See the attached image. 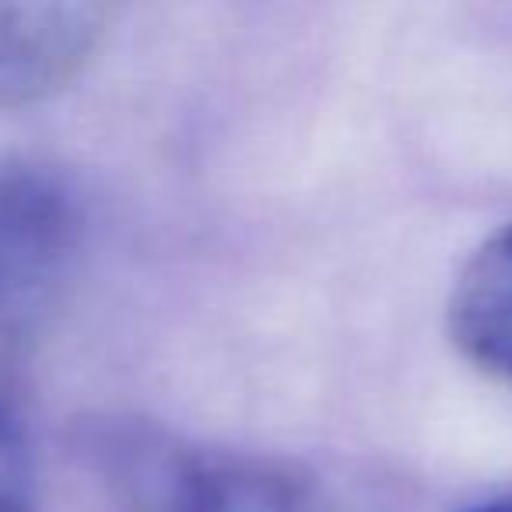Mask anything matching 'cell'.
Listing matches in <instances>:
<instances>
[{"mask_svg":"<svg viewBox=\"0 0 512 512\" xmlns=\"http://www.w3.org/2000/svg\"><path fill=\"white\" fill-rule=\"evenodd\" d=\"M85 453L123 512H348L309 470L144 421H99Z\"/></svg>","mask_w":512,"mask_h":512,"instance_id":"obj_1","label":"cell"},{"mask_svg":"<svg viewBox=\"0 0 512 512\" xmlns=\"http://www.w3.org/2000/svg\"><path fill=\"white\" fill-rule=\"evenodd\" d=\"M78 249L81 207L71 186L43 165L0 158V348L46 320Z\"/></svg>","mask_w":512,"mask_h":512,"instance_id":"obj_2","label":"cell"},{"mask_svg":"<svg viewBox=\"0 0 512 512\" xmlns=\"http://www.w3.org/2000/svg\"><path fill=\"white\" fill-rule=\"evenodd\" d=\"M109 11L85 0L0 4V109L43 102L92 60Z\"/></svg>","mask_w":512,"mask_h":512,"instance_id":"obj_3","label":"cell"},{"mask_svg":"<svg viewBox=\"0 0 512 512\" xmlns=\"http://www.w3.org/2000/svg\"><path fill=\"white\" fill-rule=\"evenodd\" d=\"M449 334L470 362L512 383V225L484 239L456 274Z\"/></svg>","mask_w":512,"mask_h":512,"instance_id":"obj_4","label":"cell"},{"mask_svg":"<svg viewBox=\"0 0 512 512\" xmlns=\"http://www.w3.org/2000/svg\"><path fill=\"white\" fill-rule=\"evenodd\" d=\"M29 484V446L18 421L0 407V502H25Z\"/></svg>","mask_w":512,"mask_h":512,"instance_id":"obj_5","label":"cell"},{"mask_svg":"<svg viewBox=\"0 0 512 512\" xmlns=\"http://www.w3.org/2000/svg\"><path fill=\"white\" fill-rule=\"evenodd\" d=\"M467 512H512V495L509 498H495V502H484V505L467 509Z\"/></svg>","mask_w":512,"mask_h":512,"instance_id":"obj_6","label":"cell"},{"mask_svg":"<svg viewBox=\"0 0 512 512\" xmlns=\"http://www.w3.org/2000/svg\"><path fill=\"white\" fill-rule=\"evenodd\" d=\"M0 512H29L25 502H0Z\"/></svg>","mask_w":512,"mask_h":512,"instance_id":"obj_7","label":"cell"}]
</instances>
